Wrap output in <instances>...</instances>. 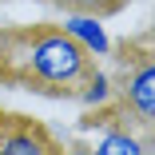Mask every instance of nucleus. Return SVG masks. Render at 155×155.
<instances>
[{"mask_svg":"<svg viewBox=\"0 0 155 155\" xmlns=\"http://www.w3.org/2000/svg\"><path fill=\"white\" fill-rule=\"evenodd\" d=\"M4 76L28 91H52V96H72L76 84L91 72V60L60 24L24 28L4 40Z\"/></svg>","mask_w":155,"mask_h":155,"instance_id":"obj_1","label":"nucleus"},{"mask_svg":"<svg viewBox=\"0 0 155 155\" xmlns=\"http://www.w3.org/2000/svg\"><path fill=\"white\" fill-rule=\"evenodd\" d=\"M100 135L87 147V155H151V127H135L127 115L111 111V119H96Z\"/></svg>","mask_w":155,"mask_h":155,"instance_id":"obj_3","label":"nucleus"},{"mask_svg":"<svg viewBox=\"0 0 155 155\" xmlns=\"http://www.w3.org/2000/svg\"><path fill=\"white\" fill-rule=\"evenodd\" d=\"M0 123H4V115H0Z\"/></svg>","mask_w":155,"mask_h":155,"instance_id":"obj_8","label":"nucleus"},{"mask_svg":"<svg viewBox=\"0 0 155 155\" xmlns=\"http://www.w3.org/2000/svg\"><path fill=\"white\" fill-rule=\"evenodd\" d=\"M0 155H64L56 135L36 119L24 115H4L0 123Z\"/></svg>","mask_w":155,"mask_h":155,"instance_id":"obj_4","label":"nucleus"},{"mask_svg":"<svg viewBox=\"0 0 155 155\" xmlns=\"http://www.w3.org/2000/svg\"><path fill=\"white\" fill-rule=\"evenodd\" d=\"M115 107L135 127H151V119H155V64L147 52L127 60V72L115 84Z\"/></svg>","mask_w":155,"mask_h":155,"instance_id":"obj_2","label":"nucleus"},{"mask_svg":"<svg viewBox=\"0 0 155 155\" xmlns=\"http://www.w3.org/2000/svg\"><path fill=\"white\" fill-rule=\"evenodd\" d=\"M60 28L91 56V60H104V56H111V36H107V28H104V16H96V12H76V8H68L64 12V20H60Z\"/></svg>","mask_w":155,"mask_h":155,"instance_id":"obj_5","label":"nucleus"},{"mask_svg":"<svg viewBox=\"0 0 155 155\" xmlns=\"http://www.w3.org/2000/svg\"><path fill=\"white\" fill-rule=\"evenodd\" d=\"M60 4H68V8H76V12H96V16H104V12L119 8L123 0H60Z\"/></svg>","mask_w":155,"mask_h":155,"instance_id":"obj_7","label":"nucleus"},{"mask_svg":"<svg viewBox=\"0 0 155 155\" xmlns=\"http://www.w3.org/2000/svg\"><path fill=\"white\" fill-rule=\"evenodd\" d=\"M76 104L84 107V111H96V115H107L111 107H115V80H111V72H104L100 64H91V72L76 84Z\"/></svg>","mask_w":155,"mask_h":155,"instance_id":"obj_6","label":"nucleus"}]
</instances>
